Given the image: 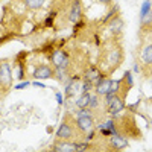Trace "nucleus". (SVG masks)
<instances>
[{
    "label": "nucleus",
    "mask_w": 152,
    "mask_h": 152,
    "mask_svg": "<svg viewBox=\"0 0 152 152\" xmlns=\"http://www.w3.org/2000/svg\"><path fill=\"white\" fill-rule=\"evenodd\" d=\"M84 78H85V81H88V82H91V84H93V87H94V85H96V84H97L99 81H102V79L105 78V75H104V73H100L97 67L91 66L90 69H88V70L85 72V75H84Z\"/></svg>",
    "instance_id": "nucleus-8"
},
{
    "label": "nucleus",
    "mask_w": 152,
    "mask_h": 152,
    "mask_svg": "<svg viewBox=\"0 0 152 152\" xmlns=\"http://www.w3.org/2000/svg\"><path fill=\"white\" fill-rule=\"evenodd\" d=\"M97 2H100V3H104V5H110L113 0H97Z\"/></svg>",
    "instance_id": "nucleus-29"
},
{
    "label": "nucleus",
    "mask_w": 152,
    "mask_h": 152,
    "mask_svg": "<svg viewBox=\"0 0 152 152\" xmlns=\"http://www.w3.org/2000/svg\"><path fill=\"white\" fill-rule=\"evenodd\" d=\"M55 97H56V102H58L59 105H62V104H64V94H62L61 91H56Z\"/></svg>",
    "instance_id": "nucleus-24"
},
{
    "label": "nucleus",
    "mask_w": 152,
    "mask_h": 152,
    "mask_svg": "<svg viewBox=\"0 0 152 152\" xmlns=\"http://www.w3.org/2000/svg\"><path fill=\"white\" fill-rule=\"evenodd\" d=\"M76 128H78L81 132H85V131H90L93 128V116L91 114H84V116H78L76 117Z\"/></svg>",
    "instance_id": "nucleus-5"
},
{
    "label": "nucleus",
    "mask_w": 152,
    "mask_h": 152,
    "mask_svg": "<svg viewBox=\"0 0 152 152\" xmlns=\"http://www.w3.org/2000/svg\"><path fill=\"white\" fill-rule=\"evenodd\" d=\"M107 61L110 64V70L117 69L119 64L123 62V49L120 46H117V47L108 50V52H107Z\"/></svg>",
    "instance_id": "nucleus-1"
},
{
    "label": "nucleus",
    "mask_w": 152,
    "mask_h": 152,
    "mask_svg": "<svg viewBox=\"0 0 152 152\" xmlns=\"http://www.w3.org/2000/svg\"><path fill=\"white\" fill-rule=\"evenodd\" d=\"M53 17H55V12H50V17H47V18H46L44 26H52V23H53Z\"/></svg>",
    "instance_id": "nucleus-23"
},
{
    "label": "nucleus",
    "mask_w": 152,
    "mask_h": 152,
    "mask_svg": "<svg viewBox=\"0 0 152 152\" xmlns=\"http://www.w3.org/2000/svg\"><path fill=\"white\" fill-rule=\"evenodd\" d=\"M52 151H56V152H78V143H70L67 140L56 142V143L52 145Z\"/></svg>",
    "instance_id": "nucleus-10"
},
{
    "label": "nucleus",
    "mask_w": 152,
    "mask_h": 152,
    "mask_svg": "<svg viewBox=\"0 0 152 152\" xmlns=\"http://www.w3.org/2000/svg\"><path fill=\"white\" fill-rule=\"evenodd\" d=\"M110 31L114 35H120L122 34V31H123V20L119 15H114L111 18V21H110Z\"/></svg>",
    "instance_id": "nucleus-12"
},
{
    "label": "nucleus",
    "mask_w": 152,
    "mask_h": 152,
    "mask_svg": "<svg viewBox=\"0 0 152 152\" xmlns=\"http://www.w3.org/2000/svg\"><path fill=\"white\" fill-rule=\"evenodd\" d=\"M93 87L91 82H88V81H84V85H82V91H90V88Z\"/></svg>",
    "instance_id": "nucleus-26"
},
{
    "label": "nucleus",
    "mask_w": 152,
    "mask_h": 152,
    "mask_svg": "<svg viewBox=\"0 0 152 152\" xmlns=\"http://www.w3.org/2000/svg\"><path fill=\"white\" fill-rule=\"evenodd\" d=\"M117 11H119V6L116 5V6H114V8H113V11H111V12H108V14H107V15L104 17V20H102V23H104V24H107V21H108L110 18H113L114 15H116V14H117Z\"/></svg>",
    "instance_id": "nucleus-19"
},
{
    "label": "nucleus",
    "mask_w": 152,
    "mask_h": 152,
    "mask_svg": "<svg viewBox=\"0 0 152 152\" xmlns=\"http://www.w3.org/2000/svg\"><path fill=\"white\" fill-rule=\"evenodd\" d=\"M50 61H52V64L55 67H67L69 66V55L64 52V50H61V49H56L52 52V55H50Z\"/></svg>",
    "instance_id": "nucleus-2"
},
{
    "label": "nucleus",
    "mask_w": 152,
    "mask_h": 152,
    "mask_svg": "<svg viewBox=\"0 0 152 152\" xmlns=\"http://www.w3.org/2000/svg\"><path fill=\"white\" fill-rule=\"evenodd\" d=\"M79 18H81V2L79 0H73L70 12H69V20L72 23H78Z\"/></svg>",
    "instance_id": "nucleus-11"
},
{
    "label": "nucleus",
    "mask_w": 152,
    "mask_h": 152,
    "mask_svg": "<svg viewBox=\"0 0 152 152\" xmlns=\"http://www.w3.org/2000/svg\"><path fill=\"white\" fill-rule=\"evenodd\" d=\"M73 128H72V125L69 122H62L59 125V128L56 129V137L61 138V140H70V138L73 137Z\"/></svg>",
    "instance_id": "nucleus-9"
},
{
    "label": "nucleus",
    "mask_w": 152,
    "mask_h": 152,
    "mask_svg": "<svg viewBox=\"0 0 152 152\" xmlns=\"http://www.w3.org/2000/svg\"><path fill=\"white\" fill-rule=\"evenodd\" d=\"M110 87H111V79L108 78H104L102 81H99L96 85H94V90H96V94L97 96H104L110 91Z\"/></svg>",
    "instance_id": "nucleus-13"
},
{
    "label": "nucleus",
    "mask_w": 152,
    "mask_h": 152,
    "mask_svg": "<svg viewBox=\"0 0 152 152\" xmlns=\"http://www.w3.org/2000/svg\"><path fill=\"white\" fill-rule=\"evenodd\" d=\"M97 107H99V97H97V94H96V96H91V97H90V102H88V108L94 110V108H97Z\"/></svg>",
    "instance_id": "nucleus-20"
},
{
    "label": "nucleus",
    "mask_w": 152,
    "mask_h": 152,
    "mask_svg": "<svg viewBox=\"0 0 152 152\" xmlns=\"http://www.w3.org/2000/svg\"><path fill=\"white\" fill-rule=\"evenodd\" d=\"M29 85H31L29 81H24V82H20L18 85H14V88H15V90H21V88H26V87H29Z\"/></svg>",
    "instance_id": "nucleus-25"
},
{
    "label": "nucleus",
    "mask_w": 152,
    "mask_h": 152,
    "mask_svg": "<svg viewBox=\"0 0 152 152\" xmlns=\"http://www.w3.org/2000/svg\"><path fill=\"white\" fill-rule=\"evenodd\" d=\"M108 146L113 149V151H122V149H126L129 146L128 140H126V137L125 135H120V134H113L110 135V143Z\"/></svg>",
    "instance_id": "nucleus-3"
},
{
    "label": "nucleus",
    "mask_w": 152,
    "mask_h": 152,
    "mask_svg": "<svg viewBox=\"0 0 152 152\" xmlns=\"http://www.w3.org/2000/svg\"><path fill=\"white\" fill-rule=\"evenodd\" d=\"M90 97H91L90 93H88V91H84L78 99H76V107H79V108H88V102H90Z\"/></svg>",
    "instance_id": "nucleus-15"
},
{
    "label": "nucleus",
    "mask_w": 152,
    "mask_h": 152,
    "mask_svg": "<svg viewBox=\"0 0 152 152\" xmlns=\"http://www.w3.org/2000/svg\"><path fill=\"white\" fill-rule=\"evenodd\" d=\"M23 73H24V62L20 61V62H18V70H17V78H18V79H23V78H24Z\"/></svg>",
    "instance_id": "nucleus-21"
},
{
    "label": "nucleus",
    "mask_w": 152,
    "mask_h": 152,
    "mask_svg": "<svg viewBox=\"0 0 152 152\" xmlns=\"http://www.w3.org/2000/svg\"><path fill=\"white\" fill-rule=\"evenodd\" d=\"M123 110H125L123 99H120L117 94H114L113 99L108 102V114H111V116H117V114H120Z\"/></svg>",
    "instance_id": "nucleus-6"
},
{
    "label": "nucleus",
    "mask_w": 152,
    "mask_h": 152,
    "mask_svg": "<svg viewBox=\"0 0 152 152\" xmlns=\"http://www.w3.org/2000/svg\"><path fill=\"white\" fill-rule=\"evenodd\" d=\"M11 84H12L11 67H9L8 62H2V64H0V85L11 87Z\"/></svg>",
    "instance_id": "nucleus-7"
},
{
    "label": "nucleus",
    "mask_w": 152,
    "mask_h": 152,
    "mask_svg": "<svg viewBox=\"0 0 152 152\" xmlns=\"http://www.w3.org/2000/svg\"><path fill=\"white\" fill-rule=\"evenodd\" d=\"M23 3L26 5L29 9H38V8L43 6L44 0H23Z\"/></svg>",
    "instance_id": "nucleus-17"
},
{
    "label": "nucleus",
    "mask_w": 152,
    "mask_h": 152,
    "mask_svg": "<svg viewBox=\"0 0 152 152\" xmlns=\"http://www.w3.org/2000/svg\"><path fill=\"white\" fill-rule=\"evenodd\" d=\"M32 75H34L35 79H49V78H53L55 76V72H53L52 67L47 66V64H40V66L35 67Z\"/></svg>",
    "instance_id": "nucleus-4"
},
{
    "label": "nucleus",
    "mask_w": 152,
    "mask_h": 152,
    "mask_svg": "<svg viewBox=\"0 0 152 152\" xmlns=\"http://www.w3.org/2000/svg\"><path fill=\"white\" fill-rule=\"evenodd\" d=\"M151 17V0H145L142 5V11H140V20L142 23Z\"/></svg>",
    "instance_id": "nucleus-16"
},
{
    "label": "nucleus",
    "mask_w": 152,
    "mask_h": 152,
    "mask_svg": "<svg viewBox=\"0 0 152 152\" xmlns=\"http://www.w3.org/2000/svg\"><path fill=\"white\" fill-rule=\"evenodd\" d=\"M75 81H76V78H75L72 82H69V84L66 85V96H67V97H72V96L75 94V91H76V85H75Z\"/></svg>",
    "instance_id": "nucleus-18"
},
{
    "label": "nucleus",
    "mask_w": 152,
    "mask_h": 152,
    "mask_svg": "<svg viewBox=\"0 0 152 152\" xmlns=\"http://www.w3.org/2000/svg\"><path fill=\"white\" fill-rule=\"evenodd\" d=\"M94 134H96L94 131H90V132H88V135H87V142H88V140H91V138L94 137Z\"/></svg>",
    "instance_id": "nucleus-28"
},
{
    "label": "nucleus",
    "mask_w": 152,
    "mask_h": 152,
    "mask_svg": "<svg viewBox=\"0 0 152 152\" xmlns=\"http://www.w3.org/2000/svg\"><path fill=\"white\" fill-rule=\"evenodd\" d=\"M32 85H34V87H40V88H46V85H44L43 82H38V81H34Z\"/></svg>",
    "instance_id": "nucleus-27"
},
{
    "label": "nucleus",
    "mask_w": 152,
    "mask_h": 152,
    "mask_svg": "<svg viewBox=\"0 0 152 152\" xmlns=\"http://www.w3.org/2000/svg\"><path fill=\"white\" fill-rule=\"evenodd\" d=\"M142 61H143L145 66L151 67V64H152V46L151 44L143 47V50H142Z\"/></svg>",
    "instance_id": "nucleus-14"
},
{
    "label": "nucleus",
    "mask_w": 152,
    "mask_h": 152,
    "mask_svg": "<svg viewBox=\"0 0 152 152\" xmlns=\"http://www.w3.org/2000/svg\"><path fill=\"white\" fill-rule=\"evenodd\" d=\"M88 149H90V145L87 140L84 143H78V151H88Z\"/></svg>",
    "instance_id": "nucleus-22"
}]
</instances>
